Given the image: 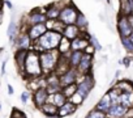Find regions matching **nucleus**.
<instances>
[{
	"label": "nucleus",
	"instance_id": "nucleus-1",
	"mask_svg": "<svg viewBox=\"0 0 133 118\" xmlns=\"http://www.w3.org/2000/svg\"><path fill=\"white\" fill-rule=\"evenodd\" d=\"M61 38H63V36L60 33L54 32V30H47L41 38H38L35 42H33L31 50H34L37 52L56 50L60 41H61Z\"/></svg>",
	"mask_w": 133,
	"mask_h": 118
},
{
	"label": "nucleus",
	"instance_id": "nucleus-2",
	"mask_svg": "<svg viewBox=\"0 0 133 118\" xmlns=\"http://www.w3.org/2000/svg\"><path fill=\"white\" fill-rule=\"evenodd\" d=\"M21 75L24 79H38L42 78V68H41V63H39V52L30 50L28 52L26 61L24 64V68L21 71Z\"/></svg>",
	"mask_w": 133,
	"mask_h": 118
},
{
	"label": "nucleus",
	"instance_id": "nucleus-3",
	"mask_svg": "<svg viewBox=\"0 0 133 118\" xmlns=\"http://www.w3.org/2000/svg\"><path fill=\"white\" fill-rule=\"evenodd\" d=\"M59 56L60 55L56 50L39 52V63H41L43 76H47V75H50L55 71L57 61H59Z\"/></svg>",
	"mask_w": 133,
	"mask_h": 118
},
{
	"label": "nucleus",
	"instance_id": "nucleus-4",
	"mask_svg": "<svg viewBox=\"0 0 133 118\" xmlns=\"http://www.w3.org/2000/svg\"><path fill=\"white\" fill-rule=\"evenodd\" d=\"M78 13H80L78 8H77L73 3H71L69 0H66V3H65V4L63 5V8L60 9V13H59V19H57V20H59L64 26H65V25H75Z\"/></svg>",
	"mask_w": 133,
	"mask_h": 118
},
{
	"label": "nucleus",
	"instance_id": "nucleus-5",
	"mask_svg": "<svg viewBox=\"0 0 133 118\" xmlns=\"http://www.w3.org/2000/svg\"><path fill=\"white\" fill-rule=\"evenodd\" d=\"M76 85H77V91H76V92H77L84 100H86L88 96L90 95V92H91L93 88H94V78H93V75H91V74H89V75H82V76L78 75V79H77V81H76Z\"/></svg>",
	"mask_w": 133,
	"mask_h": 118
},
{
	"label": "nucleus",
	"instance_id": "nucleus-6",
	"mask_svg": "<svg viewBox=\"0 0 133 118\" xmlns=\"http://www.w3.org/2000/svg\"><path fill=\"white\" fill-rule=\"evenodd\" d=\"M28 26L26 25H22V28H20V33L16 38V42L15 45L17 46V50H26V51H30L31 47H33V41L30 39V37L28 36Z\"/></svg>",
	"mask_w": 133,
	"mask_h": 118
},
{
	"label": "nucleus",
	"instance_id": "nucleus-7",
	"mask_svg": "<svg viewBox=\"0 0 133 118\" xmlns=\"http://www.w3.org/2000/svg\"><path fill=\"white\" fill-rule=\"evenodd\" d=\"M47 19L44 16V9H41V8H37V9H33L29 16L24 20V25L26 26H31V25H38V24H46Z\"/></svg>",
	"mask_w": 133,
	"mask_h": 118
},
{
	"label": "nucleus",
	"instance_id": "nucleus-8",
	"mask_svg": "<svg viewBox=\"0 0 133 118\" xmlns=\"http://www.w3.org/2000/svg\"><path fill=\"white\" fill-rule=\"evenodd\" d=\"M78 79V72L76 68H69L68 71H65L63 75L59 76V84L60 87H66V85H72V84H76Z\"/></svg>",
	"mask_w": 133,
	"mask_h": 118
},
{
	"label": "nucleus",
	"instance_id": "nucleus-9",
	"mask_svg": "<svg viewBox=\"0 0 133 118\" xmlns=\"http://www.w3.org/2000/svg\"><path fill=\"white\" fill-rule=\"evenodd\" d=\"M91 68H93V56L88 55V54H82V58L77 66V72L80 76L82 75H89L91 74Z\"/></svg>",
	"mask_w": 133,
	"mask_h": 118
},
{
	"label": "nucleus",
	"instance_id": "nucleus-10",
	"mask_svg": "<svg viewBox=\"0 0 133 118\" xmlns=\"http://www.w3.org/2000/svg\"><path fill=\"white\" fill-rule=\"evenodd\" d=\"M47 98H48V92H47L46 88H39V89H37V91H34V92L31 93L33 104H34L35 108H38V109L47 102Z\"/></svg>",
	"mask_w": 133,
	"mask_h": 118
},
{
	"label": "nucleus",
	"instance_id": "nucleus-11",
	"mask_svg": "<svg viewBox=\"0 0 133 118\" xmlns=\"http://www.w3.org/2000/svg\"><path fill=\"white\" fill-rule=\"evenodd\" d=\"M117 32H119V36L120 38H124V37H129L132 34V28L129 26L128 24V20H127V16H123V15H119L117 17Z\"/></svg>",
	"mask_w": 133,
	"mask_h": 118
},
{
	"label": "nucleus",
	"instance_id": "nucleus-12",
	"mask_svg": "<svg viewBox=\"0 0 133 118\" xmlns=\"http://www.w3.org/2000/svg\"><path fill=\"white\" fill-rule=\"evenodd\" d=\"M63 3L61 2H56V3H52L50 5H47L44 8V16L47 20H57L59 19V13H60V9L63 8Z\"/></svg>",
	"mask_w": 133,
	"mask_h": 118
},
{
	"label": "nucleus",
	"instance_id": "nucleus-13",
	"mask_svg": "<svg viewBox=\"0 0 133 118\" xmlns=\"http://www.w3.org/2000/svg\"><path fill=\"white\" fill-rule=\"evenodd\" d=\"M28 36L30 37V39L33 42H35L38 38H41L46 32H47V28L44 24H38V25H31V26H28Z\"/></svg>",
	"mask_w": 133,
	"mask_h": 118
},
{
	"label": "nucleus",
	"instance_id": "nucleus-14",
	"mask_svg": "<svg viewBox=\"0 0 133 118\" xmlns=\"http://www.w3.org/2000/svg\"><path fill=\"white\" fill-rule=\"evenodd\" d=\"M77 110V106H75L72 102H69L66 100L60 108H57V118H65L72 115L75 111Z\"/></svg>",
	"mask_w": 133,
	"mask_h": 118
},
{
	"label": "nucleus",
	"instance_id": "nucleus-15",
	"mask_svg": "<svg viewBox=\"0 0 133 118\" xmlns=\"http://www.w3.org/2000/svg\"><path fill=\"white\" fill-rule=\"evenodd\" d=\"M128 113V109H125L124 106L119 105V104H115V105H111L110 110L106 113L107 118H124Z\"/></svg>",
	"mask_w": 133,
	"mask_h": 118
},
{
	"label": "nucleus",
	"instance_id": "nucleus-16",
	"mask_svg": "<svg viewBox=\"0 0 133 118\" xmlns=\"http://www.w3.org/2000/svg\"><path fill=\"white\" fill-rule=\"evenodd\" d=\"M80 34H81V30L76 25H65L64 29H63V32H61V36L64 38H66L68 41H73Z\"/></svg>",
	"mask_w": 133,
	"mask_h": 118
},
{
	"label": "nucleus",
	"instance_id": "nucleus-17",
	"mask_svg": "<svg viewBox=\"0 0 133 118\" xmlns=\"http://www.w3.org/2000/svg\"><path fill=\"white\" fill-rule=\"evenodd\" d=\"M89 46V39L84 38L82 36H78L73 41H71V50L72 51H84Z\"/></svg>",
	"mask_w": 133,
	"mask_h": 118
},
{
	"label": "nucleus",
	"instance_id": "nucleus-18",
	"mask_svg": "<svg viewBox=\"0 0 133 118\" xmlns=\"http://www.w3.org/2000/svg\"><path fill=\"white\" fill-rule=\"evenodd\" d=\"M111 105H112V102H111L110 96H108L107 93H104V95L101 97V100L97 102V105H95L94 109H97V110H99V111H103V113H107V111L110 110Z\"/></svg>",
	"mask_w": 133,
	"mask_h": 118
},
{
	"label": "nucleus",
	"instance_id": "nucleus-19",
	"mask_svg": "<svg viewBox=\"0 0 133 118\" xmlns=\"http://www.w3.org/2000/svg\"><path fill=\"white\" fill-rule=\"evenodd\" d=\"M117 104L124 106L125 109H133V92L130 93H120L117 98Z\"/></svg>",
	"mask_w": 133,
	"mask_h": 118
},
{
	"label": "nucleus",
	"instance_id": "nucleus-20",
	"mask_svg": "<svg viewBox=\"0 0 133 118\" xmlns=\"http://www.w3.org/2000/svg\"><path fill=\"white\" fill-rule=\"evenodd\" d=\"M39 110H41L44 115H47L48 118H57V108H56L55 105L50 104V102H46L44 105H42V106L39 108Z\"/></svg>",
	"mask_w": 133,
	"mask_h": 118
},
{
	"label": "nucleus",
	"instance_id": "nucleus-21",
	"mask_svg": "<svg viewBox=\"0 0 133 118\" xmlns=\"http://www.w3.org/2000/svg\"><path fill=\"white\" fill-rule=\"evenodd\" d=\"M82 51H71L69 55H66L68 58V63H69V67L71 68H77L81 58H82Z\"/></svg>",
	"mask_w": 133,
	"mask_h": 118
},
{
	"label": "nucleus",
	"instance_id": "nucleus-22",
	"mask_svg": "<svg viewBox=\"0 0 133 118\" xmlns=\"http://www.w3.org/2000/svg\"><path fill=\"white\" fill-rule=\"evenodd\" d=\"M66 101V98L64 97V95L61 92H57V93H52V95H48V98H47V102L55 105L56 108H60L64 102Z\"/></svg>",
	"mask_w": 133,
	"mask_h": 118
},
{
	"label": "nucleus",
	"instance_id": "nucleus-23",
	"mask_svg": "<svg viewBox=\"0 0 133 118\" xmlns=\"http://www.w3.org/2000/svg\"><path fill=\"white\" fill-rule=\"evenodd\" d=\"M56 51L59 52V55H63V56L69 55V52L72 51L71 50V41H68L66 38L63 37L60 43H59V46H57V49H56Z\"/></svg>",
	"mask_w": 133,
	"mask_h": 118
},
{
	"label": "nucleus",
	"instance_id": "nucleus-24",
	"mask_svg": "<svg viewBox=\"0 0 133 118\" xmlns=\"http://www.w3.org/2000/svg\"><path fill=\"white\" fill-rule=\"evenodd\" d=\"M114 87L116 89H119L121 93H130V92H133V83L130 80H119Z\"/></svg>",
	"mask_w": 133,
	"mask_h": 118
},
{
	"label": "nucleus",
	"instance_id": "nucleus-25",
	"mask_svg": "<svg viewBox=\"0 0 133 118\" xmlns=\"http://www.w3.org/2000/svg\"><path fill=\"white\" fill-rule=\"evenodd\" d=\"M120 2V15L128 16L133 13V0H119Z\"/></svg>",
	"mask_w": 133,
	"mask_h": 118
},
{
	"label": "nucleus",
	"instance_id": "nucleus-26",
	"mask_svg": "<svg viewBox=\"0 0 133 118\" xmlns=\"http://www.w3.org/2000/svg\"><path fill=\"white\" fill-rule=\"evenodd\" d=\"M28 52H29V51H26V50H17V51L15 52L16 64H17V67L20 68V71H22V68H24V64H25V61H26Z\"/></svg>",
	"mask_w": 133,
	"mask_h": 118
},
{
	"label": "nucleus",
	"instance_id": "nucleus-27",
	"mask_svg": "<svg viewBox=\"0 0 133 118\" xmlns=\"http://www.w3.org/2000/svg\"><path fill=\"white\" fill-rule=\"evenodd\" d=\"M7 33H8L9 41H11L12 43H15V42H16V38H17V36H18V33H20V28H18V25L16 24V21H11Z\"/></svg>",
	"mask_w": 133,
	"mask_h": 118
},
{
	"label": "nucleus",
	"instance_id": "nucleus-28",
	"mask_svg": "<svg viewBox=\"0 0 133 118\" xmlns=\"http://www.w3.org/2000/svg\"><path fill=\"white\" fill-rule=\"evenodd\" d=\"M88 19L85 17V15L82 13V12H80L78 13V16H77V19H76V22H75V25L81 30V32H84V30H86V28H88Z\"/></svg>",
	"mask_w": 133,
	"mask_h": 118
},
{
	"label": "nucleus",
	"instance_id": "nucleus-29",
	"mask_svg": "<svg viewBox=\"0 0 133 118\" xmlns=\"http://www.w3.org/2000/svg\"><path fill=\"white\" fill-rule=\"evenodd\" d=\"M76 91H77V85H76V84L66 85V87H63V88H61V93L64 95V97H65L66 100L71 98V97L76 93Z\"/></svg>",
	"mask_w": 133,
	"mask_h": 118
},
{
	"label": "nucleus",
	"instance_id": "nucleus-30",
	"mask_svg": "<svg viewBox=\"0 0 133 118\" xmlns=\"http://www.w3.org/2000/svg\"><path fill=\"white\" fill-rule=\"evenodd\" d=\"M85 118H107V115H106V113H103V111H99V110H97V109H91V110L86 114Z\"/></svg>",
	"mask_w": 133,
	"mask_h": 118
},
{
	"label": "nucleus",
	"instance_id": "nucleus-31",
	"mask_svg": "<svg viewBox=\"0 0 133 118\" xmlns=\"http://www.w3.org/2000/svg\"><path fill=\"white\" fill-rule=\"evenodd\" d=\"M68 101H69V102H72L75 106H77V108H78V106H80V105H81V104L85 101V100H84V98H82V97H81V96H80L77 92H76V93H75V95H73L71 98H68Z\"/></svg>",
	"mask_w": 133,
	"mask_h": 118
},
{
	"label": "nucleus",
	"instance_id": "nucleus-32",
	"mask_svg": "<svg viewBox=\"0 0 133 118\" xmlns=\"http://www.w3.org/2000/svg\"><path fill=\"white\" fill-rule=\"evenodd\" d=\"M121 45H123V47H124L129 54H133V45H132V42L129 41V38H128V37L121 38Z\"/></svg>",
	"mask_w": 133,
	"mask_h": 118
},
{
	"label": "nucleus",
	"instance_id": "nucleus-33",
	"mask_svg": "<svg viewBox=\"0 0 133 118\" xmlns=\"http://www.w3.org/2000/svg\"><path fill=\"white\" fill-rule=\"evenodd\" d=\"M20 98H21L22 104H28V102L30 101V98H31V92H30V91H24V92L21 93Z\"/></svg>",
	"mask_w": 133,
	"mask_h": 118
},
{
	"label": "nucleus",
	"instance_id": "nucleus-34",
	"mask_svg": "<svg viewBox=\"0 0 133 118\" xmlns=\"http://www.w3.org/2000/svg\"><path fill=\"white\" fill-rule=\"evenodd\" d=\"M89 43H90V45H91L95 50H101V49H102V46H101V43L98 42V39H97V37H95V36H90Z\"/></svg>",
	"mask_w": 133,
	"mask_h": 118
},
{
	"label": "nucleus",
	"instance_id": "nucleus-35",
	"mask_svg": "<svg viewBox=\"0 0 133 118\" xmlns=\"http://www.w3.org/2000/svg\"><path fill=\"white\" fill-rule=\"evenodd\" d=\"M9 118H26L25 113L22 110H18V109H13V111L11 113V117Z\"/></svg>",
	"mask_w": 133,
	"mask_h": 118
},
{
	"label": "nucleus",
	"instance_id": "nucleus-36",
	"mask_svg": "<svg viewBox=\"0 0 133 118\" xmlns=\"http://www.w3.org/2000/svg\"><path fill=\"white\" fill-rule=\"evenodd\" d=\"M82 52H84V54H88V55H91V56H93V55H94V52H95V49H94V47H93V46L89 43V46H88V47H86V49H85Z\"/></svg>",
	"mask_w": 133,
	"mask_h": 118
},
{
	"label": "nucleus",
	"instance_id": "nucleus-37",
	"mask_svg": "<svg viewBox=\"0 0 133 118\" xmlns=\"http://www.w3.org/2000/svg\"><path fill=\"white\" fill-rule=\"evenodd\" d=\"M127 20H128L129 26H130L132 30H133V13H132V15H128V16H127Z\"/></svg>",
	"mask_w": 133,
	"mask_h": 118
},
{
	"label": "nucleus",
	"instance_id": "nucleus-38",
	"mask_svg": "<svg viewBox=\"0 0 133 118\" xmlns=\"http://www.w3.org/2000/svg\"><path fill=\"white\" fill-rule=\"evenodd\" d=\"M13 87L11 85V84H8V95H13Z\"/></svg>",
	"mask_w": 133,
	"mask_h": 118
},
{
	"label": "nucleus",
	"instance_id": "nucleus-39",
	"mask_svg": "<svg viewBox=\"0 0 133 118\" xmlns=\"http://www.w3.org/2000/svg\"><path fill=\"white\" fill-rule=\"evenodd\" d=\"M124 64H125V67H128V66L130 64V58H125V61H124Z\"/></svg>",
	"mask_w": 133,
	"mask_h": 118
},
{
	"label": "nucleus",
	"instance_id": "nucleus-40",
	"mask_svg": "<svg viewBox=\"0 0 133 118\" xmlns=\"http://www.w3.org/2000/svg\"><path fill=\"white\" fill-rule=\"evenodd\" d=\"M3 7H4V0H0V12H3Z\"/></svg>",
	"mask_w": 133,
	"mask_h": 118
},
{
	"label": "nucleus",
	"instance_id": "nucleus-41",
	"mask_svg": "<svg viewBox=\"0 0 133 118\" xmlns=\"http://www.w3.org/2000/svg\"><path fill=\"white\" fill-rule=\"evenodd\" d=\"M5 4H7V7H8V8H9V9H11V8H12V3H11V2H9V0H7V2H5Z\"/></svg>",
	"mask_w": 133,
	"mask_h": 118
},
{
	"label": "nucleus",
	"instance_id": "nucleus-42",
	"mask_svg": "<svg viewBox=\"0 0 133 118\" xmlns=\"http://www.w3.org/2000/svg\"><path fill=\"white\" fill-rule=\"evenodd\" d=\"M128 38H129V41H130V42H132V45H133V32H132V34H130Z\"/></svg>",
	"mask_w": 133,
	"mask_h": 118
},
{
	"label": "nucleus",
	"instance_id": "nucleus-43",
	"mask_svg": "<svg viewBox=\"0 0 133 118\" xmlns=\"http://www.w3.org/2000/svg\"><path fill=\"white\" fill-rule=\"evenodd\" d=\"M3 22V12H0V24Z\"/></svg>",
	"mask_w": 133,
	"mask_h": 118
},
{
	"label": "nucleus",
	"instance_id": "nucleus-44",
	"mask_svg": "<svg viewBox=\"0 0 133 118\" xmlns=\"http://www.w3.org/2000/svg\"><path fill=\"white\" fill-rule=\"evenodd\" d=\"M124 118H133V117H124Z\"/></svg>",
	"mask_w": 133,
	"mask_h": 118
},
{
	"label": "nucleus",
	"instance_id": "nucleus-45",
	"mask_svg": "<svg viewBox=\"0 0 133 118\" xmlns=\"http://www.w3.org/2000/svg\"><path fill=\"white\" fill-rule=\"evenodd\" d=\"M0 109H2V105H0Z\"/></svg>",
	"mask_w": 133,
	"mask_h": 118
},
{
	"label": "nucleus",
	"instance_id": "nucleus-46",
	"mask_svg": "<svg viewBox=\"0 0 133 118\" xmlns=\"http://www.w3.org/2000/svg\"><path fill=\"white\" fill-rule=\"evenodd\" d=\"M107 2H108V3H110V0H107Z\"/></svg>",
	"mask_w": 133,
	"mask_h": 118
}]
</instances>
